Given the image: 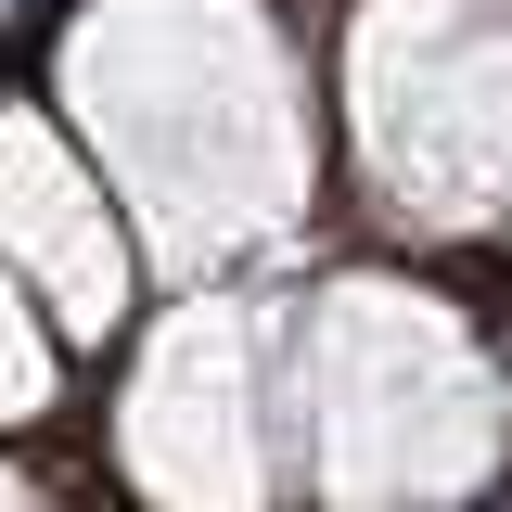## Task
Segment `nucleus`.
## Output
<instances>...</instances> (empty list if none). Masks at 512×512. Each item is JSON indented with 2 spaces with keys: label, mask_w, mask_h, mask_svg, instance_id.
I'll use <instances>...</instances> for the list:
<instances>
[{
  "label": "nucleus",
  "mask_w": 512,
  "mask_h": 512,
  "mask_svg": "<svg viewBox=\"0 0 512 512\" xmlns=\"http://www.w3.org/2000/svg\"><path fill=\"white\" fill-rule=\"evenodd\" d=\"M103 487L128 512H295L282 448V308L244 282L154 295L103 372Z\"/></svg>",
  "instance_id": "4"
},
{
  "label": "nucleus",
  "mask_w": 512,
  "mask_h": 512,
  "mask_svg": "<svg viewBox=\"0 0 512 512\" xmlns=\"http://www.w3.org/2000/svg\"><path fill=\"white\" fill-rule=\"evenodd\" d=\"M39 90L116 180L154 295L244 282L333 192L320 39L295 0H77Z\"/></svg>",
  "instance_id": "1"
},
{
  "label": "nucleus",
  "mask_w": 512,
  "mask_h": 512,
  "mask_svg": "<svg viewBox=\"0 0 512 512\" xmlns=\"http://www.w3.org/2000/svg\"><path fill=\"white\" fill-rule=\"evenodd\" d=\"M295 512H487L512 474V333L436 256H346L282 295Z\"/></svg>",
  "instance_id": "2"
},
{
  "label": "nucleus",
  "mask_w": 512,
  "mask_h": 512,
  "mask_svg": "<svg viewBox=\"0 0 512 512\" xmlns=\"http://www.w3.org/2000/svg\"><path fill=\"white\" fill-rule=\"evenodd\" d=\"M0 512H128V500L103 487V461L77 474L64 436H0Z\"/></svg>",
  "instance_id": "7"
},
{
  "label": "nucleus",
  "mask_w": 512,
  "mask_h": 512,
  "mask_svg": "<svg viewBox=\"0 0 512 512\" xmlns=\"http://www.w3.org/2000/svg\"><path fill=\"white\" fill-rule=\"evenodd\" d=\"M0 269L52 308L77 359H116L154 308L141 231H128L116 180L90 167V141L52 116V90H0Z\"/></svg>",
  "instance_id": "5"
},
{
  "label": "nucleus",
  "mask_w": 512,
  "mask_h": 512,
  "mask_svg": "<svg viewBox=\"0 0 512 512\" xmlns=\"http://www.w3.org/2000/svg\"><path fill=\"white\" fill-rule=\"evenodd\" d=\"M320 116L372 256L512 244V0H333Z\"/></svg>",
  "instance_id": "3"
},
{
  "label": "nucleus",
  "mask_w": 512,
  "mask_h": 512,
  "mask_svg": "<svg viewBox=\"0 0 512 512\" xmlns=\"http://www.w3.org/2000/svg\"><path fill=\"white\" fill-rule=\"evenodd\" d=\"M77 346L52 333V308L0 269V436H64V410H77Z\"/></svg>",
  "instance_id": "6"
}]
</instances>
